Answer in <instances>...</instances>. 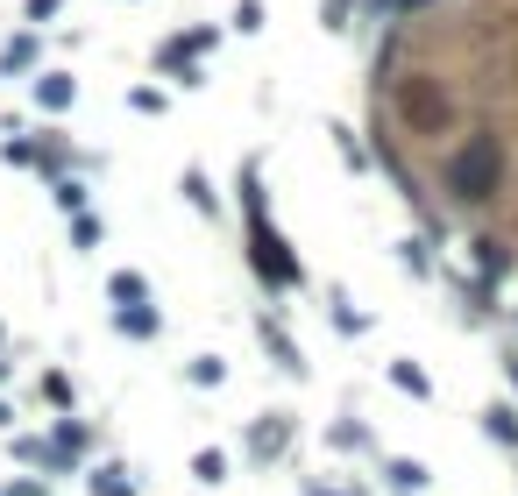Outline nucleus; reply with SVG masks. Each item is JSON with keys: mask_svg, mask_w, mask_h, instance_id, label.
Segmentation results:
<instances>
[{"mask_svg": "<svg viewBox=\"0 0 518 496\" xmlns=\"http://www.w3.org/2000/svg\"><path fill=\"white\" fill-rule=\"evenodd\" d=\"M36 100H43L50 114H57V107H71V78H64V71H43V78H36Z\"/></svg>", "mask_w": 518, "mask_h": 496, "instance_id": "f257e3e1", "label": "nucleus"}, {"mask_svg": "<svg viewBox=\"0 0 518 496\" xmlns=\"http://www.w3.org/2000/svg\"><path fill=\"white\" fill-rule=\"evenodd\" d=\"M121 334L150 341V334H157V312H150V305H121Z\"/></svg>", "mask_w": 518, "mask_h": 496, "instance_id": "f03ea898", "label": "nucleus"}, {"mask_svg": "<svg viewBox=\"0 0 518 496\" xmlns=\"http://www.w3.org/2000/svg\"><path fill=\"white\" fill-rule=\"evenodd\" d=\"M71 241H79V248L107 241V220H93V213H71Z\"/></svg>", "mask_w": 518, "mask_h": 496, "instance_id": "7ed1b4c3", "label": "nucleus"}, {"mask_svg": "<svg viewBox=\"0 0 518 496\" xmlns=\"http://www.w3.org/2000/svg\"><path fill=\"white\" fill-rule=\"evenodd\" d=\"M107 291H114V298H121V305H142V298H150V284H142V277H135V270H121V277H114V284H107Z\"/></svg>", "mask_w": 518, "mask_h": 496, "instance_id": "20e7f679", "label": "nucleus"}, {"mask_svg": "<svg viewBox=\"0 0 518 496\" xmlns=\"http://www.w3.org/2000/svg\"><path fill=\"white\" fill-rule=\"evenodd\" d=\"M86 489H93V496H128L121 468H93V475H86Z\"/></svg>", "mask_w": 518, "mask_h": 496, "instance_id": "39448f33", "label": "nucleus"}, {"mask_svg": "<svg viewBox=\"0 0 518 496\" xmlns=\"http://www.w3.org/2000/svg\"><path fill=\"white\" fill-rule=\"evenodd\" d=\"M192 475H199V482H228V454H220V447H213V454H199V461H192Z\"/></svg>", "mask_w": 518, "mask_h": 496, "instance_id": "423d86ee", "label": "nucleus"}, {"mask_svg": "<svg viewBox=\"0 0 518 496\" xmlns=\"http://www.w3.org/2000/svg\"><path fill=\"white\" fill-rule=\"evenodd\" d=\"M57 206H64V213H86V185H79V178H57Z\"/></svg>", "mask_w": 518, "mask_h": 496, "instance_id": "0eeeda50", "label": "nucleus"}, {"mask_svg": "<svg viewBox=\"0 0 518 496\" xmlns=\"http://www.w3.org/2000/svg\"><path fill=\"white\" fill-rule=\"evenodd\" d=\"M391 482H398V489H419L426 468H419V461H391Z\"/></svg>", "mask_w": 518, "mask_h": 496, "instance_id": "6e6552de", "label": "nucleus"}, {"mask_svg": "<svg viewBox=\"0 0 518 496\" xmlns=\"http://www.w3.org/2000/svg\"><path fill=\"white\" fill-rule=\"evenodd\" d=\"M29 57H36V43H29V36H15V43H8V57H0V64H8V71H22Z\"/></svg>", "mask_w": 518, "mask_h": 496, "instance_id": "1a4fd4ad", "label": "nucleus"}, {"mask_svg": "<svg viewBox=\"0 0 518 496\" xmlns=\"http://www.w3.org/2000/svg\"><path fill=\"white\" fill-rule=\"evenodd\" d=\"M57 8H64V0H29V22H36V29H43V22H50V15H57Z\"/></svg>", "mask_w": 518, "mask_h": 496, "instance_id": "9d476101", "label": "nucleus"}, {"mask_svg": "<svg viewBox=\"0 0 518 496\" xmlns=\"http://www.w3.org/2000/svg\"><path fill=\"white\" fill-rule=\"evenodd\" d=\"M8 496H43V482H15V489H8Z\"/></svg>", "mask_w": 518, "mask_h": 496, "instance_id": "9b49d317", "label": "nucleus"}]
</instances>
